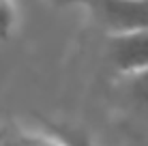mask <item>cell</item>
Wrapping results in <instances>:
<instances>
[{"label":"cell","mask_w":148,"mask_h":146,"mask_svg":"<svg viewBox=\"0 0 148 146\" xmlns=\"http://www.w3.org/2000/svg\"><path fill=\"white\" fill-rule=\"evenodd\" d=\"M105 58L116 77H129L148 71V28L108 34Z\"/></svg>","instance_id":"1"},{"label":"cell","mask_w":148,"mask_h":146,"mask_svg":"<svg viewBox=\"0 0 148 146\" xmlns=\"http://www.w3.org/2000/svg\"><path fill=\"white\" fill-rule=\"evenodd\" d=\"M88 9L108 34L148 28V0H90Z\"/></svg>","instance_id":"2"},{"label":"cell","mask_w":148,"mask_h":146,"mask_svg":"<svg viewBox=\"0 0 148 146\" xmlns=\"http://www.w3.org/2000/svg\"><path fill=\"white\" fill-rule=\"evenodd\" d=\"M118 97L125 108L148 127V71L118 77Z\"/></svg>","instance_id":"3"},{"label":"cell","mask_w":148,"mask_h":146,"mask_svg":"<svg viewBox=\"0 0 148 146\" xmlns=\"http://www.w3.org/2000/svg\"><path fill=\"white\" fill-rule=\"evenodd\" d=\"M43 129H47L49 133L58 135L67 146H97L92 142V138L88 135L86 129L77 127V125H69V123H58V120H49V118H39Z\"/></svg>","instance_id":"4"},{"label":"cell","mask_w":148,"mask_h":146,"mask_svg":"<svg viewBox=\"0 0 148 146\" xmlns=\"http://www.w3.org/2000/svg\"><path fill=\"white\" fill-rule=\"evenodd\" d=\"M19 146H67L58 135L49 133L47 129L41 131H19Z\"/></svg>","instance_id":"5"},{"label":"cell","mask_w":148,"mask_h":146,"mask_svg":"<svg viewBox=\"0 0 148 146\" xmlns=\"http://www.w3.org/2000/svg\"><path fill=\"white\" fill-rule=\"evenodd\" d=\"M17 22V9L13 0H0V41H9Z\"/></svg>","instance_id":"6"},{"label":"cell","mask_w":148,"mask_h":146,"mask_svg":"<svg viewBox=\"0 0 148 146\" xmlns=\"http://www.w3.org/2000/svg\"><path fill=\"white\" fill-rule=\"evenodd\" d=\"M47 2H52L58 9H67V7H88L90 0H47Z\"/></svg>","instance_id":"7"}]
</instances>
